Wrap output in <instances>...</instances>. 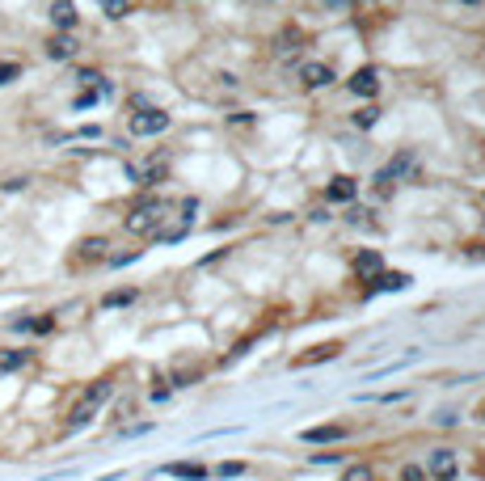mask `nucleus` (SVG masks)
<instances>
[{
  "instance_id": "obj_1",
  "label": "nucleus",
  "mask_w": 485,
  "mask_h": 481,
  "mask_svg": "<svg viewBox=\"0 0 485 481\" xmlns=\"http://www.w3.org/2000/svg\"><path fill=\"white\" fill-rule=\"evenodd\" d=\"M110 393H114V385H110V380H93V385L80 393V401L72 406V418H68V427H72V431H76V427H84V423H89V418H93V414H97V410L110 401Z\"/></svg>"
},
{
  "instance_id": "obj_2",
  "label": "nucleus",
  "mask_w": 485,
  "mask_h": 481,
  "mask_svg": "<svg viewBox=\"0 0 485 481\" xmlns=\"http://www.w3.org/2000/svg\"><path fill=\"white\" fill-rule=\"evenodd\" d=\"M160 220H165V203H160V199H148V203H139V207L127 215V232L148 237V232H156Z\"/></svg>"
},
{
  "instance_id": "obj_3",
  "label": "nucleus",
  "mask_w": 485,
  "mask_h": 481,
  "mask_svg": "<svg viewBox=\"0 0 485 481\" xmlns=\"http://www.w3.org/2000/svg\"><path fill=\"white\" fill-rule=\"evenodd\" d=\"M427 473L435 481H452L460 473V461H456V452L452 448H435L431 456H427Z\"/></svg>"
},
{
  "instance_id": "obj_4",
  "label": "nucleus",
  "mask_w": 485,
  "mask_h": 481,
  "mask_svg": "<svg viewBox=\"0 0 485 481\" xmlns=\"http://www.w3.org/2000/svg\"><path fill=\"white\" fill-rule=\"evenodd\" d=\"M165 127H169L165 110H139V114H131V135H160Z\"/></svg>"
},
{
  "instance_id": "obj_5",
  "label": "nucleus",
  "mask_w": 485,
  "mask_h": 481,
  "mask_svg": "<svg viewBox=\"0 0 485 481\" xmlns=\"http://www.w3.org/2000/svg\"><path fill=\"white\" fill-rule=\"evenodd\" d=\"M300 80H304L308 89H321V85L334 80V68H329V63H304V68H300Z\"/></svg>"
},
{
  "instance_id": "obj_6",
  "label": "nucleus",
  "mask_w": 485,
  "mask_h": 481,
  "mask_svg": "<svg viewBox=\"0 0 485 481\" xmlns=\"http://www.w3.org/2000/svg\"><path fill=\"white\" fill-rule=\"evenodd\" d=\"M351 89H355V93H363V97H376V89H380L376 68H359V72L351 76Z\"/></svg>"
},
{
  "instance_id": "obj_7",
  "label": "nucleus",
  "mask_w": 485,
  "mask_h": 481,
  "mask_svg": "<svg viewBox=\"0 0 485 481\" xmlns=\"http://www.w3.org/2000/svg\"><path fill=\"white\" fill-rule=\"evenodd\" d=\"M401 287H410V275H401V270H380L376 279H372V292H401Z\"/></svg>"
},
{
  "instance_id": "obj_8",
  "label": "nucleus",
  "mask_w": 485,
  "mask_h": 481,
  "mask_svg": "<svg viewBox=\"0 0 485 481\" xmlns=\"http://www.w3.org/2000/svg\"><path fill=\"white\" fill-rule=\"evenodd\" d=\"M51 21H55L59 30H72V25H76V4H72V0H55V4H51Z\"/></svg>"
},
{
  "instance_id": "obj_9",
  "label": "nucleus",
  "mask_w": 485,
  "mask_h": 481,
  "mask_svg": "<svg viewBox=\"0 0 485 481\" xmlns=\"http://www.w3.org/2000/svg\"><path fill=\"white\" fill-rule=\"evenodd\" d=\"M46 55H51V59H72V55H76V38H72V34H55V38L46 42Z\"/></svg>"
},
{
  "instance_id": "obj_10",
  "label": "nucleus",
  "mask_w": 485,
  "mask_h": 481,
  "mask_svg": "<svg viewBox=\"0 0 485 481\" xmlns=\"http://www.w3.org/2000/svg\"><path fill=\"white\" fill-rule=\"evenodd\" d=\"M355 190H359V186H355L351 177H334L329 190H325V199H329V203H346V199H355Z\"/></svg>"
},
{
  "instance_id": "obj_11",
  "label": "nucleus",
  "mask_w": 485,
  "mask_h": 481,
  "mask_svg": "<svg viewBox=\"0 0 485 481\" xmlns=\"http://www.w3.org/2000/svg\"><path fill=\"white\" fill-rule=\"evenodd\" d=\"M106 237H89V241H80V262H101L106 258Z\"/></svg>"
},
{
  "instance_id": "obj_12",
  "label": "nucleus",
  "mask_w": 485,
  "mask_h": 481,
  "mask_svg": "<svg viewBox=\"0 0 485 481\" xmlns=\"http://www.w3.org/2000/svg\"><path fill=\"white\" fill-rule=\"evenodd\" d=\"M304 439L308 444H334V439H346V427H313V431H304Z\"/></svg>"
},
{
  "instance_id": "obj_13",
  "label": "nucleus",
  "mask_w": 485,
  "mask_h": 481,
  "mask_svg": "<svg viewBox=\"0 0 485 481\" xmlns=\"http://www.w3.org/2000/svg\"><path fill=\"white\" fill-rule=\"evenodd\" d=\"M165 473H169V477H182V481H203L207 477L203 465H165Z\"/></svg>"
},
{
  "instance_id": "obj_14",
  "label": "nucleus",
  "mask_w": 485,
  "mask_h": 481,
  "mask_svg": "<svg viewBox=\"0 0 485 481\" xmlns=\"http://www.w3.org/2000/svg\"><path fill=\"white\" fill-rule=\"evenodd\" d=\"M355 270H359V275H367V279H376V275H380V254L363 249V254L355 258Z\"/></svg>"
},
{
  "instance_id": "obj_15",
  "label": "nucleus",
  "mask_w": 485,
  "mask_h": 481,
  "mask_svg": "<svg viewBox=\"0 0 485 481\" xmlns=\"http://www.w3.org/2000/svg\"><path fill=\"white\" fill-rule=\"evenodd\" d=\"M13 330H30V334H51V330H55V321H51V317H21V321H13Z\"/></svg>"
},
{
  "instance_id": "obj_16",
  "label": "nucleus",
  "mask_w": 485,
  "mask_h": 481,
  "mask_svg": "<svg viewBox=\"0 0 485 481\" xmlns=\"http://www.w3.org/2000/svg\"><path fill=\"white\" fill-rule=\"evenodd\" d=\"M30 363V351H0V372H17Z\"/></svg>"
},
{
  "instance_id": "obj_17",
  "label": "nucleus",
  "mask_w": 485,
  "mask_h": 481,
  "mask_svg": "<svg viewBox=\"0 0 485 481\" xmlns=\"http://www.w3.org/2000/svg\"><path fill=\"white\" fill-rule=\"evenodd\" d=\"M334 355H338V346H334V342H329V346H313V351H308V355H300V359H296V363H300V368H304V363H317V359H334Z\"/></svg>"
},
{
  "instance_id": "obj_18",
  "label": "nucleus",
  "mask_w": 485,
  "mask_h": 481,
  "mask_svg": "<svg viewBox=\"0 0 485 481\" xmlns=\"http://www.w3.org/2000/svg\"><path fill=\"white\" fill-rule=\"evenodd\" d=\"M97 4L106 8V17H127V13H131V4H127V0H97Z\"/></svg>"
},
{
  "instance_id": "obj_19",
  "label": "nucleus",
  "mask_w": 485,
  "mask_h": 481,
  "mask_svg": "<svg viewBox=\"0 0 485 481\" xmlns=\"http://www.w3.org/2000/svg\"><path fill=\"white\" fill-rule=\"evenodd\" d=\"M131 300H135V292H110L101 304H106V308H118V304H131Z\"/></svg>"
},
{
  "instance_id": "obj_20",
  "label": "nucleus",
  "mask_w": 485,
  "mask_h": 481,
  "mask_svg": "<svg viewBox=\"0 0 485 481\" xmlns=\"http://www.w3.org/2000/svg\"><path fill=\"white\" fill-rule=\"evenodd\" d=\"M17 76H21V63H0V85H8Z\"/></svg>"
},
{
  "instance_id": "obj_21",
  "label": "nucleus",
  "mask_w": 485,
  "mask_h": 481,
  "mask_svg": "<svg viewBox=\"0 0 485 481\" xmlns=\"http://www.w3.org/2000/svg\"><path fill=\"white\" fill-rule=\"evenodd\" d=\"M245 473V465L241 461H228V465H220V477H241Z\"/></svg>"
},
{
  "instance_id": "obj_22",
  "label": "nucleus",
  "mask_w": 485,
  "mask_h": 481,
  "mask_svg": "<svg viewBox=\"0 0 485 481\" xmlns=\"http://www.w3.org/2000/svg\"><path fill=\"white\" fill-rule=\"evenodd\" d=\"M401 481H427V469H418V465H405V469H401Z\"/></svg>"
},
{
  "instance_id": "obj_23",
  "label": "nucleus",
  "mask_w": 485,
  "mask_h": 481,
  "mask_svg": "<svg viewBox=\"0 0 485 481\" xmlns=\"http://www.w3.org/2000/svg\"><path fill=\"white\" fill-rule=\"evenodd\" d=\"M346 481H372V469H367V465H355V469H346Z\"/></svg>"
},
{
  "instance_id": "obj_24",
  "label": "nucleus",
  "mask_w": 485,
  "mask_h": 481,
  "mask_svg": "<svg viewBox=\"0 0 485 481\" xmlns=\"http://www.w3.org/2000/svg\"><path fill=\"white\" fill-rule=\"evenodd\" d=\"M372 123H376V110H372V106H367V110H359V114H355V127H372Z\"/></svg>"
},
{
  "instance_id": "obj_25",
  "label": "nucleus",
  "mask_w": 485,
  "mask_h": 481,
  "mask_svg": "<svg viewBox=\"0 0 485 481\" xmlns=\"http://www.w3.org/2000/svg\"><path fill=\"white\" fill-rule=\"evenodd\" d=\"M152 397H156V401H165V397H169V389H165V380H156V385H152Z\"/></svg>"
},
{
  "instance_id": "obj_26",
  "label": "nucleus",
  "mask_w": 485,
  "mask_h": 481,
  "mask_svg": "<svg viewBox=\"0 0 485 481\" xmlns=\"http://www.w3.org/2000/svg\"><path fill=\"white\" fill-rule=\"evenodd\" d=\"M465 4H477V0H465Z\"/></svg>"
}]
</instances>
